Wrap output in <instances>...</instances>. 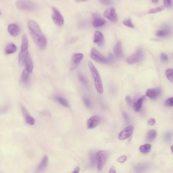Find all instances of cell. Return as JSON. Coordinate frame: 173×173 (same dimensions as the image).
Segmentation results:
<instances>
[{"label": "cell", "instance_id": "obj_27", "mask_svg": "<svg viewBox=\"0 0 173 173\" xmlns=\"http://www.w3.org/2000/svg\"><path fill=\"white\" fill-rule=\"evenodd\" d=\"M156 136V133L155 130H150L147 133L146 139L148 141H152L155 139Z\"/></svg>", "mask_w": 173, "mask_h": 173}, {"label": "cell", "instance_id": "obj_20", "mask_svg": "<svg viewBox=\"0 0 173 173\" xmlns=\"http://www.w3.org/2000/svg\"><path fill=\"white\" fill-rule=\"evenodd\" d=\"M24 64L26 66V70H28L30 73H31L34 69V63H33V60L29 55L26 58V60L25 61Z\"/></svg>", "mask_w": 173, "mask_h": 173}, {"label": "cell", "instance_id": "obj_2", "mask_svg": "<svg viewBox=\"0 0 173 173\" xmlns=\"http://www.w3.org/2000/svg\"><path fill=\"white\" fill-rule=\"evenodd\" d=\"M88 66L94 81L96 90L99 94H102L103 93V86L99 72L92 62H89Z\"/></svg>", "mask_w": 173, "mask_h": 173}, {"label": "cell", "instance_id": "obj_14", "mask_svg": "<svg viewBox=\"0 0 173 173\" xmlns=\"http://www.w3.org/2000/svg\"><path fill=\"white\" fill-rule=\"evenodd\" d=\"M93 25L95 28H99L105 25L106 21L104 19H101L99 16L96 13L93 14Z\"/></svg>", "mask_w": 173, "mask_h": 173}, {"label": "cell", "instance_id": "obj_26", "mask_svg": "<svg viewBox=\"0 0 173 173\" xmlns=\"http://www.w3.org/2000/svg\"><path fill=\"white\" fill-rule=\"evenodd\" d=\"M152 149V146L150 144H145L141 146L139 148V150L141 153L143 154H146L150 152V150Z\"/></svg>", "mask_w": 173, "mask_h": 173}, {"label": "cell", "instance_id": "obj_24", "mask_svg": "<svg viewBox=\"0 0 173 173\" xmlns=\"http://www.w3.org/2000/svg\"><path fill=\"white\" fill-rule=\"evenodd\" d=\"M21 46L20 51H25L28 50V41L27 36L24 35L22 37Z\"/></svg>", "mask_w": 173, "mask_h": 173}, {"label": "cell", "instance_id": "obj_8", "mask_svg": "<svg viewBox=\"0 0 173 173\" xmlns=\"http://www.w3.org/2000/svg\"><path fill=\"white\" fill-rule=\"evenodd\" d=\"M134 131V127L133 126L130 125L126 127L124 130H122L119 134V139L120 140H124L132 136Z\"/></svg>", "mask_w": 173, "mask_h": 173}, {"label": "cell", "instance_id": "obj_7", "mask_svg": "<svg viewBox=\"0 0 173 173\" xmlns=\"http://www.w3.org/2000/svg\"><path fill=\"white\" fill-rule=\"evenodd\" d=\"M143 52L141 49H138L136 53L132 54L128 57L127 59V62L129 64H134L137 63L142 60L143 57Z\"/></svg>", "mask_w": 173, "mask_h": 173}, {"label": "cell", "instance_id": "obj_33", "mask_svg": "<svg viewBox=\"0 0 173 173\" xmlns=\"http://www.w3.org/2000/svg\"><path fill=\"white\" fill-rule=\"evenodd\" d=\"M90 159L91 165H92V166H94L96 162V156H95L94 154V153L92 152H91L90 153ZM96 163H97V162H96Z\"/></svg>", "mask_w": 173, "mask_h": 173}, {"label": "cell", "instance_id": "obj_9", "mask_svg": "<svg viewBox=\"0 0 173 173\" xmlns=\"http://www.w3.org/2000/svg\"><path fill=\"white\" fill-rule=\"evenodd\" d=\"M104 15L113 22H116L118 20V15L114 8H109L106 10L104 13Z\"/></svg>", "mask_w": 173, "mask_h": 173}, {"label": "cell", "instance_id": "obj_30", "mask_svg": "<svg viewBox=\"0 0 173 173\" xmlns=\"http://www.w3.org/2000/svg\"><path fill=\"white\" fill-rule=\"evenodd\" d=\"M57 100L61 105L64 106V107H69V103L68 101L64 99V97H57Z\"/></svg>", "mask_w": 173, "mask_h": 173}, {"label": "cell", "instance_id": "obj_34", "mask_svg": "<svg viewBox=\"0 0 173 173\" xmlns=\"http://www.w3.org/2000/svg\"><path fill=\"white\" fill-rule=\"evenodd\" d=\"M79 80L80 81V82L82 83L83 85H85L86 86H88V82L86 79L85 78V77L82 75L80 74L79 75Z\"/></svg>", "mask_w": 173, "mask_h": 173}, {"label": "cell", "instance_id": "obj_44", "mask_svg": "<svg viewBox=\"0 0 173 173\" xmlns=\"http://www.w3.org/2000/svg\"><path fill=\"white\" fill-rule=\"evenodd\" d=\"M8 108L7 106L1 108H0V114L5 113V112H6L7 111V110H8Z\"/></svg>", "mask_w": 173, "mask_h": 173}, {"label": "cell", "instance_id": "obj_48", "mask_svg": "<svg viewBox=\"0 0 173 173\" xmlns=\"http://www.w3.org/2000/svg\"><path fill=\"white\" fill-rule=\"evenodd\" d=\"M152 1L153 3H156L158 2V0H152Z\"/></svg>", "mask_w": 173, "mask_h": 173}, {"label": "cell", "instance_id": "obj_31", "mask_svg": "<svg viewBox=\"0 0 173 173\" xmlns=\"http://www.w3.org/2000/svg\"><path fill=\"white\" fill-rule=\"evenodd\" d=\"M123 24L126 26H128L129 28H134V25H133L131 19L130 18H128L125 19L123 21Z\"/></svg>", "mask_w": 173, "mask_h": 173}, {"label": "cell", "instance_id": "obj_21", "mask_svg": "<svg viewBox=\"0 0 173 173\" xmlns=\"http://www.w3.org/2000/svg\"><path fill=\"white\" fill-rule=\"evenodd\" d=\"M48 162V156L47 155H45V156H44L43 158L42 159V161L41 162L39 166L38 167L37 171H43L46 167L47 165Z\"/></svg>", "mask_w": 173, "mask_h": 173}, {"label": "cell", "instance_id": "obj_41", "mask_svg": "<svg viewBox=\"0 0 173 173\" xmlns=\"http://www.w3.org/2000/svg\"><path fill=\"white\" fill-rule=\"evenodd\" d=\"M172 138V134L170 132H168V133L165 134V139L167 141H170L171 140Z\"/></svg>", "mask_w": 173, "mask_h": 173}, {"label": "cell", "instance_id": "obj_19", "mask_svg": "<svg viewBox=\"0 0 173 173\" xmlns=\"http://www.w3.org/2000/svg\"><path fill=\"white\" fill-rule=\"evenodd\" d=\"M114 53L116 57H121L122 56V49L121 41H119L116 43V46L114 47Z\"/></svg>", "mask_w": 173, "mask_h": 173}, {"label": "cell", "instance_id": "obj_15", "mask_svg": "<svg viewBox=\"0 0 173 173\" xmlns=\"http://www.w3.org/2000/svg\"><path fill=\"white\" fill-rule=\"evenodd\" d=\"M22 112L23 113V116L24 117L25 120L27 124L30 125H34L35 124V120L34 118L31 117L28 113L26 109L23 106H21Z\"/></svg>", "mask_w": 173, "mask_h": 173}, {"label": "cell", "instance_id": "obj_17", "mask_svg": "<svg viewBox=\"0 0 173 173\" xmlns=\"http://www.w3.org/2000/svg\"><path fill=\"white\" fill-rule=\"evenodd\" d=\"M30 72L26 69L23 70L21 75V81L24 85L29 84L30 81Z\"/></svg>", "mask_w": 173, "mask_h": 173}, {"label": "cell", "instance_id": "obj_47", "mask_svg": "<svg viewBox=\"0 0 173 173\" xmlns=\"http://www.w3.org/2000/svg\"><path fill=\"white\" fill-rule=\"evenodd\" d=\"M116 171L114 170V169H113V168H110V170L109 173H116Z\"/></svg>", "mask_w": 173, "mask_h": 173}, {"label": "cell", "instance_id": "obj_3", "mask_svg": "<svg viewBox=\"0 0 173 173\" xmlns=\"http://www.w3.org/2000/svg\"><path fill=\"white\" fill-rule=\"evenodd\" d=\"M16 8L25 11H34L37 9V6L31 0H17L15 3Z\"/></svg>", "mask_w": 173, "mask_h": 173}, {"label": "cell", "instance_id": "obj_6", "mask_svg": "<svg viewBox=\"0 0 173 173\" xmlns=\"http://www.w3.org/2000/svg\"><path fill=\"white\" fill-rule=\"evenodd\" d=\"M52 12V17L55 24L59 27L63 26L64 21L62 14L55 7H53Z\"/></svg>", "mask_w": 173, "mask_h": 173}, {"label": "cell", "instance_id": "obj_1", "mask_svg": "<svg viewBox=\"0 0 173 173\" xmlns=\"http://www.w3.org/2000/svg\"><path fill=\"white\" fill-rule=\"evenodd\" d=\"M28 26L30 34L34 43L41 50L45 49L47 46V41L38 23L34 20H30Z\"/></svg>", "mask_w": 173, "mask_h": 173}, {"label": "cell", "instance_id": "obj_25", "mask_svg": "<svg viewBox=\"0 0 173 173\" xmlns=\"http://www.w3.org/2000/svg\"><path fill=\"white\" fill-rule=\"evenodd\" d=\"M170 34V30L167 27H165L162 29L159 30L156 32V36L159 37H165L168 36Z\"/></svg>", "mask_w": 173, "mask_h": 173}, {"label": "cell", "instance_id": "obj_40", "mask_svg": "<svg viewBox=\"0 0 173 173\" xmlns=\"http://www.w3.org/2000/svg\"><path fill=\"white\" fill-rule=\"evenodd\" d=\"M127 159V156H125V155H123V156L119 157V158H118L117 161H118V162H119V163H123V162H125Z\"/></svg>", "mask_w": 173, "mask_h": 173}, {"label": "cell", "instance_id": "obj_23", "mask_svg": "<svg viewBox=\"0 0 173 173\" xmlns=\"http://www.w3.org/2000/svg\"><path fill=\"white\" fill-rule=\"evenodd\" d=\"M17 47L14 44L10 43L7 46L5 49V53L7 54H12L17 50Z\"/></svg>", "mask_w": 173, "mask_h": 173}, {"label": "cell", "instance_id": "obj_28", "mask_svg": "<svg viewBox=\"0 0 173 173\" xmlns=\"http://www.w3.org/2000/svg\"><path fill=\"white\" fill-rule=\"evenodd\" d=\"M147 168H148V165L146 164H139L135 165V170L137 172H142Z\"/></svg>", "mask_w": 173, "mask_h": 173}, {"label": "cell", "instance_id": "obj_5", "mask_svg": "<svg viewBox=\"0 0 173 173\" xmlns=\"http://www.w3.org/2000/svg\"><path fill=\"white\" fill-rule=\"evenodd\" d=\"M95 156L96 162L97 165L98 170V171H100L103 168L104 165L108 159L109 153L107 151L99 150L96 152Z\"/></svg>", "mask_w": 173, "mask_h": 173}, {"label": "cell", "instance_id": "obj_16", "mask_svg": "<svg viewBox=\"0 0 173 173\" xmlns=\"http://www.w3.org/2000/svg\"><path fill=\"white\" fill-rule=\"evenodd\" d=\"M8 31L10 35L13 37H16L18 35L20 32V29L17 25L12 23L9 25L8 27Z\"/></svg>", "mask_w": 173, "mask_h": 173}, {"label": "cell", "instance_id": "obj_46", "mask_svg": "<svg viewBox=\"0 0 173 173\" xmlns=\"http://www.w3.org/2000/svg\"><path fill=\"white\" fill-rule=\"evenodd\" d=\"M80 171V168L79 167H77L76 169L74 170V171H73V173H79Z\"/></svg>", "mask_w": 173, "mask_h": 173}, {"label": "cell", "instance_id": "obj_4", "mask_svg": "<svg viewBox=\"0 0 173 173\" xmlns=\"http://www.w3.org/2000/svg\"><path fill=\"white\" fill-rule=\"evenodd\" d=\"M90 56L93 60L100 63H110L113 60V57L111 54H110L109 56L107 58L95 49H92L90 53Z\"/></svg>", "mask_w": 173, "mask_h": 173}, {"label": "cell", "instance_id": "obj_36", "mask_svg": "<svg viewBox=\"0 0 173 173\" xmlns=\"http://www.w3.org/2000/svg\"><path fill=\"white\" fill-rule=\"evenodd\" d=\"M126 101L127 103H128V105L130 107H133V104H134V103H133L132 99L131 98L130 96H127V97H126Z\"/></svg>", "mask_w": 173, "mask_h": 173}, {"label": "cell", "instance_id": "obj_35", "mask_svg": "<svg viewBox=\"0 0 173 173\" xmlns=\"http://www.w3.org/2000/svg\"><path fill=\"white\" fill-rule=\"evenodd\" d=\"M165 105L167 106L173 107V97L168 99L165 102Z\"/></svg>", "mask_w": 173, "mask_h": 173}, {"label": "cell", "instance_id": "obj_50", "mask_svg": "<svg viewBox=\"0 0 173 173\" xmlns=\"http://www.w3.org/2000/svg\"><path fill=\"white\" fill-rule=\"evenodd\" d=\"M1 15H2V12L0 10V16Z\"/></svg>", "mask_w": 173, "mask_h": 173}, {"label": "cell", "instance_id": "obj_11", "mask_svg": "<svg viewBox=\"0 0 173 173\" xmlns=\"http://www.w3.org/2000/svg\"><path fill=\"white\" fill-rule=\"evenodd\" d=\"M100 122V118L97 116H93L88 119L87 121V127L89 129L96 127Z\"/></svg>", "mask_w": 173, "mask_h": 173}, {"label": "cell", "instance_id": "obj_22", "mask_svg": "<svg viewBox=\"0 0 173 173\" xmlns=\"http://www.w3.org/2000/svg\"><path fill=\"white\" fill-rule=\"evenodd\" d=\"M144 99V97H141L133 104V108H134L135 111L138 112L140 111Z\"/></svg>", "mask_w": 173, "mask_h": 173}, {"label": "cell", "instance_id": "obj_29", "mask_svg": "<svg viewBox=\"0 0 173 173\" xmlns=\"http://www.w3.org/2000/svg\"><path fill=\"white\" fill-rule=\"evenodd\" d=\"M165 75L168 80L173 83V69H168L165 71Z\"/></svg>", "mask_w": 173, "mask_h": 173}, {"label": "cell", "instance_id": "obj_12", "mask_svg": "<svg viewBox=\"0 0 173 173\" xmlns=\"http://www.w3.org/2000/svg\"><path fill=\"white\" fill-rule=\"evenodd\" d=\"M161 93V90L160 88H153V89H149L147 90L146 93V95L147 97L152 99L155 100L158 98V97L160 95Z\"/></svg>", "mask_w": 173, "mask_h": 173}, {"label": "cell", "instance_id": "obj_51", "mask_svg": "<svg viewBox=\"0 0 173 173\" xmlns=\"http://www.w3.org/2000/svg\"><path fill=\"white\" fill-rule=\"evenodd\" d=\"M80 1H86V0H80Z\"/></svg>", "mask_w": 173, "mask_h": 173}, {"label": "cell", "instance_id": "obj_39", "mask_svg": "<svg viewBox=\"0 0 173 173\" xmlns=\"http://www.w3.org/2000/svg\"><path fill=\"white\" fill-rule=\"evenodd\" d=\"M161 60L164 62H167L168 60V56L166 54L164 53H161Z\"/></svg>", "mask_w": 173, "mask_h": 173}, {"label": "cell", "instance_id": "obj_43", "mask_svg": "<svg viewBox=\"0 0 173 173\" xmlns=\"http://www.w3.org/2000/svg\"><path fill=\"white\" fill-rule=\"evenodd\" d=\"M155 123V118H150L148 120L147 124L149 125H153Z\"/></svg>", "mask_w": 173, "mask_h": 173}, {"label": "cell", "instance_id": "obj_32", "mask_svg": "<svg viewBox=\"0 0 173 173\" xmlns=\"http://www.w3.org/2000/svg\"><path fill=\"white\" fill-rule=\"evenodd\" d=\"M164 6H159L156 8H153L150 10V11H149V13L150 14H153V13H156L158 12H161L162 11V10L164 9Z\"/></svg>", "mask_w": 173, "mask_h": 173}, {"label": "cell", "instance_id": "obj_10", "mask_svg": "<svg viewBox=\"0 0 173 173\" xmlns=\"http://www.w3.org/2000/svg\"><path fill=\"white\" fill-rule=\"evenodd\" d=\"M83 55L80 53H75L71 57V68H76L83 59Z\"/></svg>", "mask_w": 173, "mask_h": 173}, {"label": "cell", "instance_id": "obj_38", "mask_svg": "<svg viewBox=\"0 0 173 173\" xmlns=\"http://www.w3.org/2000/svg\"><path fill=\"white\" fill-rule=\"evenodd\" d=\"M164 6L165 7H171L172 5V0H163Z\"/></svg>", "mask_w": 173, "mask_h": 173}, {"label": "cell", "instance_id": "obj_18", "mask_svg": "<svg viewBox=\"0 0 173 173\" xmlns=\"http://www.w3.org/2000/svg\"><path fill=\"white\" fill-rule=\"evenodd\" d=\"M28 50L25 51H20V53L19 54L18 62L19 65L22 66L25 63V61L26 60V58L28 56Z\"/></svg>", "mask_w": 173, "mask_h": 173}, {"label": "cell", "instance_id": "obj_49", "mask_svg": "<svg viewBox=\"0 0 173 173\" xmlns=\"http://www.w3.org/2000/svg\"><path fill=\"white\" fill-rule=\"evenodd\" d=\"M171 152L173 153V145L171 146Z\"/></svg>", "mask_w": 173, "mask_h": 173}, {"label": "cell", "instance_id": "obj_13", "mask_svg": "<svg viewBox=\"0 0 173 173\" xmlns=\"http://www.w3.org/2000/svg\"><path fill=\"white\" fill-rule=\"evenodd\" d=\"M93 41L99 47L103 46L104 43V38L103 34L100 32L96 31V32H95Z\"/></svg>", "mask_w": 173, "mask_h": 173}, {"label": "cell", "instance_id": "obj_37", "mask_svg": "<svg viewBox=\"0 0 173 173\" xmlns=\"http://www.w3.org/2000/svg\"><path fill=\"white\" fill-rule=\"evenodd\" d=\"M83 103H85V106L88 108H90L91 106V103L90 100L86 97H83Z\"/></svg>", "mask_w": 173, "mask_h": 173}, {"label": "cell", "instance_id": "obj_45", "mask_svg": "<svg viewBox=\"0 0 173 173\" xmlns=\"http://www.w3.org/2000/svg\"><path fill=\"white\" fill-rule=\"evenodd\" d=\"M124 117L125 118V119L126 121H129V117L128 116V115L126 113H125L124 112Z\"/></svg>", "mask_w": 173, "mask_h": 173}, {"label": "cell", "instance_id": "obj_42", "mask_svg": "<svg viewBox=\"0 0 173 173\" xmlns=\"http://www.w3.org/2000/svg\"><path fill=\"white\" fill-rule=\"evenodd\" d=\"M101 3L104 5H110L111 2L110 0H98Z\"/></svg>", "mask_w": 173, "mask_h": 173}]
</instances>
